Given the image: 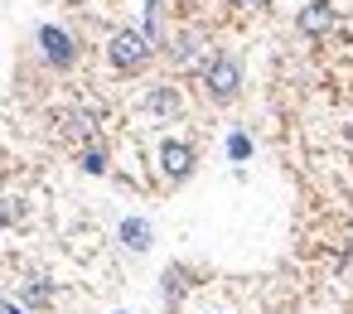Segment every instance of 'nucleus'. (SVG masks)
<instances>
[{
	"label": "nucleus",
	"mask_w": 353,
	"mask_h": 314,
	"mask_svg": "<svg viewBox=\"0 0 353 314\" xmlns=\"http://www.w3.org/2000/svg\"><path fill=\"white\" fill-rule=\"evenodd\" d=\"M199 83H203V97L213 107H228L242 97V63L232 54H208L203 68H199Z\"/></svg>",
	"instance_id": "f257e3e1"
},
{
	"label": "nucleus",
	"mask_w": 353,
	"mask_h": 314,
	"mask_svg": "<svg viewBox=\"0 0 353 314\" xmlns=\"http://www.w3.org/2000/svg\"><path fill=\"white\" fill-rule=\"evenodd\" d=\"M107 59H112V68H117V73L136 78V73H145V68H150L155 44H150L141 30H117V34H112V44H107Z\"/></svg>",
	"instance_id": "f03ea898"
},
{
	"label": "nucleus",
	"mask_w": 353,
	"mask_h": 314,
	"mask_svg": "<svg viewBox=\"0 0 353 314\" xmlns=\"http://www.w3.org/2000/svg\"><path fill=\"white\" fill-rule=\"evenodd\" d=\"M39 59H44L49 68L68 73V68L78 63V39H73L68 30H59V25H44V30H39Z\"/></svg>",
	"instance_id": "7ed1b4c3"
},
{
	"label": "nucleus",
	"mask_w": 353,
	"mask_h": 314,
	"mask_svg": "<svg viewBox=\"0 0 353 314\" xmlns=\"http://www.w3.org/2000/svg\"><path fill=\"white\" fill-rule=\"evenodd\" d=\"M194 169H199V150L189 140H160V174L170 184H184Z\"/></svg>",
	"instance_id": "20e7f679"
},
{
	"label": "nucleus",
	"mask_w": 353,
	"mask_h": 314,
	"mask_svg": "<svg viewBox=\"0 0 353 314\" xmlns=\"http://www.w3.org/2000/svg\"><path fill=\"white\" fill-rule=\"evenodd\" d=\"M141 107H145V116H155V121H179L184 97H179V87H174V83H155V87L141 97Z\"/></svg>",
	"instance_id": "39448f33"
},
{
	"label": "nucleus",
	"mask_w": 353,
	"mask_h": 314,
	"mask_svg": "<svg viewBox=\"0 0 353 314\" xmlns=\"http://www.w3.org/2000/svg\"><path fill=\"white\" fill-rule=\"evenodd\" d=\"M334 25H339V10L329 6V0H310V6L295 15V30H300L305 39H324Z\"/></svg>",
	"instance_id": "423d86ee"
},
{
	"label": "nucleus",
	"mask_w": 353,
	"mask_h": 314,
	"mask_svg": "<svg viewBox=\"0 0 353 314\" xmlns=\"http://www.w3.org/2000/svg\"><path fill=\"white\" fill-rule=\"evenodd\" d=\"M20 304L34 314V309H49L54 304V280H44V275H25L20 280Z\"/></svg>",
	"instance_id": "0eeeda50"
},
{
	"label": "nucleus",
	"mask_w": 353,
	"mask_h": 314,
	"mask_svg": "<svg viewBox=\"0 0 353 314\" xmlns=\"http://www.w3.org/2000/svg\"><path fill=\"white\" fill-rule=\"evenodd\" d=\"M155 49L165 44V0H145V30H141Z\"/></svg>",
	"instance_id": "6e6552de"
},
{
	"label": "nucleus",
	"mask_w": 353,
	"mask_h": 314,
	"mask_svg": "<svg viewBox=\"0 0 353 314\" xmlns=\"http://www.w3.org/2000/svg\"><path fill=\"white\" fill-rule=\"evenodd\" d=\"M121 242H126L131 251H150V222H145V218H126V222H121Z\"/></svg>",
	"instance_id": "1a4fd4ad"
},
{
	"label": "nucleus",
	"mask_w": 353,
	"mask_h": 314,
	"mask_svg": "<svg viewBox=\"0 0 353 314\" xmlns=\"http://www.w3.org/2000/svg\"><path fill=\"white\" fill-rule=\"evenodd\" d=\"M199 49H203V34H194V30H184V34H179L174 44H170V59H174V63H189V59H194Z\"/></svg>",
	"instance_id": "9d476101"
},
{
	"label": "nucleus",
	"mask_w": 353,
	"mask_h": 314,
	"mask_svg": "<svg viewBox=\"0 0 353 314\" xmlns=\"http://www.w3.org/2000/svg\"><path fill=\"white\" fill-rule=\"evenodd\" d=\"M184 285H189V271H184V266H170V271H165V300H170V304H179Z\"/></svg>",
	"instance_id": "9b49d317"
},
{
	"label": "nucleus",
	"mask_w": 353,
	"mask_h": 314,
	"mask_svg": "<svg viewBox=\"0 0 353 314\" xmlns=\"http://www.w3.org/2000/svg\"><path fill=\"white\" fill-rule=\"evenodd\" d=\"M83 169H88V174H107V150H102L97 140L83 145Z\"/></svg>",
	"instance_id": "f8f14e48"
},
{
	"label": "nucleus",
	"mask_w": 353,
	"mask_h": 314,
	"mask_svg": "<svg viewBox=\"0 0 353 314\" xmlns=\"http://www.w3.org/2000/svg\"><path fill=\"white\" fill-rule=\"evenodd\" d=\"M228 160H237V165H242V160H252V140H247L242 131H232V136H228Z\"/></svg>",
	"instance_id": "ddd939ff"
},
{
	"label": "nucleus",
	"mask_w": 353,
	"mask_h": 314,
	"mask_svg": "<svg viewBox=\"0 0 353 314\" xmlns=\"http://www.w3.org/2000/svg\"><path fill=\"white\" fill-rule=\"evenodd\" d=\"M0 314H30V309H25L20 300H0Z\"/></svg>",
	"instance_id": "4468645a"
},
{
	"label": "nucleus",
	"mask_w": 353,
	"mask_h": 314,
	"mask_svg": "<svg viewBox=\"0 0 353 314\" xmlns=\"http://www.w3.org/2000/svg\"><path fill=\"white\" fill-rule=\"evenodd\" d=\"M232 6H242V10H261L266 0H232Z\"/></svg>",
	"instance_id": "2eb2a0df"
},
{
	"label": "nucleus",
	"mask_w": 353,
	"mask_h": 314,
	"mask_svg": "<svg viewBox=\"0 0 353 314\" xmlns=\"http://www.w3.org/2000/svg\"><path fill=\"white\" fill-rule=\"evenodd\" d=\"M343 136H348V145H353V121H348V131H343Z\"/></svg>",
	"instance_id": "dca6fc26"
}]
</instances>
